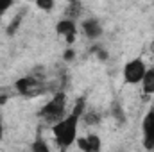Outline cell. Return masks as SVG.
Instances as JSON below:
<instances>
[{
  "label": "cell",
  "instance_id": "5bb4252c",
  "mask_svg": "<svg viewBox=\"0 0 154 152\" xmlns=\"http://www.w3.org/2000/svg\"><path fill=\"white\" fill-rule=\"evenodd\" d=\"M72 56H74V52H72V50H68V52H66V56H65V59H66V61H70V59H72Z\"/></svg>",
  "mask_w": 154,
  "mask_h": 152
},
{
  "label": "cell",
  "instance_id": "8992f818",
  "mask_svg": "<svg viewBox=\"0 0 154 152\" xmlns=\"http://www.w3.org/2000/svg\"><path fill=\"white\" fill-rule=\"evenodd\" d=\"M75 143L82 152H100V149H102V140L93 132H90L82 138H77Z\"/></svg>",
  "mask_w": 154,
  "mask_h": 152
},
{
  "label": "cell",
  "instance_id": "6da1fadb",
  "mask_svg": "<svg viewBox=\"0 0 154 152\" xmlns=\"http://www.w3.org/2000/svg\"><path fill=\"white\" fill-rule=\"evenodd\" d=\"M84 108H86V100L84 99H79L74 108V111L65 116L63 120L56 122L52 125V134L56 138V143L61 147V149H70L74 143L77 141V131H79V122L84 114Z\"/></svg>",
  "mask_w": 154,
  "mask_h": 152
},
{
  "label": "cell",
  "instance_id": "277c9868",
  "mask_svg": "<svg viewBox=\"0 0 154 152\" xmlns=\"http://www.w3.org/2000/svg\"><path fill=\"white\" fill-rule=\"evenodd\" d=\"M142 134H143V147L147 150H154V108H151L142 120Z\"/></svg>",
  "mask_w": 154,
  "mask_h": 152
},
{
  "label": "cell",
  "instance_id": "30bf717a",
  "mask_svg": "<svg viewBox=\"0 0 154 152\" xmlns=\"http://www.w3.org/2000/svg\"><path fill=\"white\" fill-rule=\"evenodd\" d=\"M113 116H115L116 120H120V122L125 120V116H124V109H122V106H120L118 102L113 104Z\"/></svg>",
  "mask_w": 154,
  "mask_h": 152
},
{
  "label": "cell",
  "instance_id": "7a4b0ae2",
  "mask_svg": "<svg viewBox=\"0 0 154 152\" xmlns=\"http://www.w3.org/2000/svg\"><path fill=\"white\" fill-rule=\"evenodd\" d=\"M65 111H66V93L65 91H57L54 97H52V100H48L43 108H41V111H39V116L41 118H45L47 122H59V120H63L65 116Z\"/></svg>",
  "mask_w": 154,
  "mask_h": 152
},
{
  "label": "cell",
  "instance_id": "52a82bcc",
  "mask_svg": "<svg viewBox=\"0 0 154 152\" xmlns=\"http://www.w3.org/2000/svg\"><path fill=\"white\" fill-rule=\"evenodd\" d=\"M81 29H82L84 36L88 39H91V41L102 36V25H100V22H99L97 18H93V16L86 18V20L81 23Z\"/></svg>",
  "mask_w": 154,
  "mask_h": 152
},
{
  "label": "cell",
  "instance_id": "ba28073f",
  "mask_svg": "<svg viewBox=\"0 0 154 152\" xmlns=\"http://www.w3.org/2000/svg\"><path fill=\"white\" fill-rule=\"evenodd\" d=\"M142 90L147 95L154 93V68H147V72L143 75V81H142Z\"/></svg>",
  "mask_w": 154,
  "mask_h": 152
},
{
  "label": "cell",
  "instance_id": "7c38bea8",
  "mask_svg": "<svg viewBox=\"0 0 154 152\" xmlns=\"http://www.w3.org/2000/svg\"><path fill=\"white\" fill-rule=\"evenodd\" d=\"M11 7H13V2H11V0H0V20H2V16H4Z\"/></svg>",
  "mask_w": 154,
  "mask_h": 152
},
{
  "label": "cell",
  "instance_id": "5b68a950",
  "mask_svg": "<svg viewBox=\"0 0 154 152\" xmlns=\"http://www.w3.org/2000/svg\"><path fill=\"white\" fill-rule=\"evenodd\" d=\"M56 32L66 39V43H74V41H75V36H77L75 20H70V18H63V20H59L57 25H56Z\"/></svg>",
  "mask_w": 154,
  "mask_h": 152
},
{
  "label": "cell",
  "instance_id": "8fae6325",
  "mask_svg": "<svg viewBox=\"0 0 154 152\" xmlns=\"http://www.w3.org/2000/svg\"><path fill=\"white\" fill-rule=\"evenodd\" d=\"M36 7L43 9V11H52L54 9V2L52 0H38L36 2Z\"/></svg>",
  "mask_w": 154,
  "mask_h": 152
},
{
  "label": "cell",
  "instance_id": "9a60e30c",
  "mask_svg": "<svg viewBox=\"0 0 154 152\" xmlns=\"http://www.w3.org/2000/svg\"><path fill=\"white\" fill-rule=\"evenodd\" d=\"M152 50H154V45H152Z\"/></svg>",
  "mask_w": 154,
  "mask_h": 152
},
{
  "label": "cell",
  "instance_id": "4fadbf2b",
  "mask_svg": "<svg viewBox=\"0 0 154 152\" xmlns=\"http://www.w3.org/2000/svg\"><path fill=\"white\" fill-rule=\"evenodd\" d=\"M4 138V120H2V114H0V140Z\"/></svg>",
  "mask_w": 154,
  "mask_h": 152
},
{
  "label": "cell",
  "instance_id": "9c48e42d",
  "mask_svg": "<svg viewBox=\"0 0 154 152\" xmlns=\"http://www.w3.org/2000/svg\"><path fill=\"white\" fill-rule=\"evenodd\" d=\"M31 152H50V147H48V143L41 136H38L32 141V145H31Z\"/></svg>",
  "mask_w": 154,
  "mask_h": 152
},
{
  "label": "cell",
  "instance_id": "3957f363",
  "mask_svg": "<svg viewBox=\"0 0 154 152\" xmlns=\"http://www.w3.org/2000/svg\"><path fill=\"white\" fill-rule=\"evenodd\" d=\"M145 72H147V66H145L143 59L134 57V59H131L124 65V70H122L124 82L125 84H142Z\"/></svg>",
  "mask_w": 154,
  "mask_h": 152
}]
</instances>
